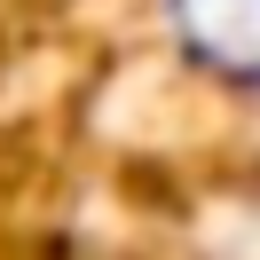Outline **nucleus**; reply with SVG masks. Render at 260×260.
Instances as JSON below:
<instances>
[{"mask_svg": "<svg viewBox=\"0 0 260 260\" xmlns=\"http://www.w3.org/2000/svg\"><path fill=\"white\" fill-rule=\"evenodd\" d=\"M197 55L229 79H260V0H166Z\"/></svg>", "mask_w": 260, "mask_h": 260, "instance_id": "f257e3e1", "label": "nucleus"}]
</instances>
